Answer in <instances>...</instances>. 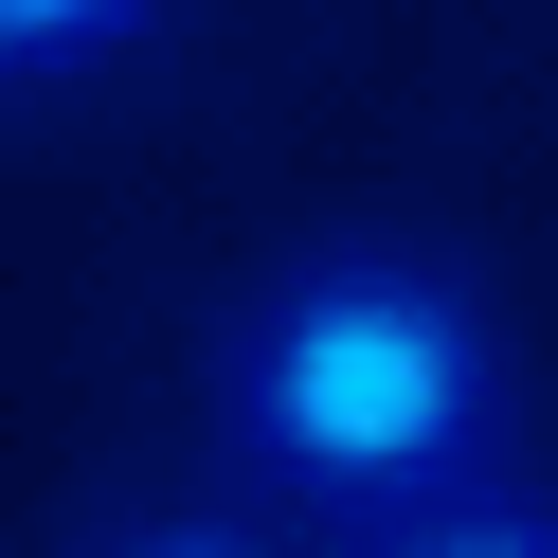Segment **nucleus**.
Here are the masks:
<instances>
[{"instance_id":"f257e3e1","label":"nucleus","mask_w":558,"mask_h":558,"mask_svg":"<svg viewBox=\"0 0 558 558\" xmlns=\"http://www.w3.org/2000/svg\"><path fill=\"white\" fill-rule=\"evenodd\" d=\"M217 450L325 522H414L450 486H505L522 342L414 234H325L217 325Z\"/></svg>"},{"instance_id":"f03ea898","label":"nucleus","mask_w":558,"mask_h":558,"mask_svg":"<svg viewBox=\"0 0 558 558\" xmlns=\"http://www.w3.org/2000/svg\"><path fill=\"white\" fill-rule=\"evenodd\" d=\"M181 0H0V90H90L162 37Z\"/></svg>"},{"instance_id":"7ed1b4c3","label":"nucleus","mask_w":558,"mask_h":558,"mask_svg":"<svg viewBox=\"0 0 558 558\" xmlns=\"http://www.w3.org/2000/svg\"><path fill=\"white\" fill-rule=\"evenodd\" d=\"M361 558H558V505H522V486H450V505H414V522H361Z\"/></svg>"},{"instance_id":"20e7f679","label":"nucleus","mask_w":558,"mask_h":558,"mask_svg":"<svg viewBox=\"0 0 558 558\" xmlns=\"http://www.w3.org/2000/svg\"><path fill=\"white\" fill-rule=\"evenodd\" d=\"M90 558H270V541H234V522H126V541H90Z\"/></svg>"}]
</instances>
